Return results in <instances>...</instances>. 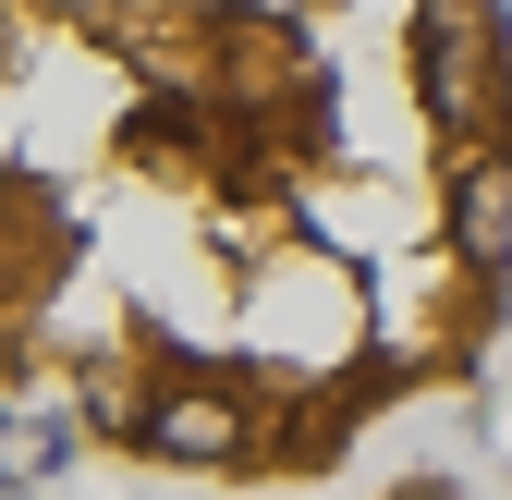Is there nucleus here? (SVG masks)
<instances>
[{
    "label": "nucleus",
    "instance_id": "1",
    "mask_svg": "<svg viewBox=\"0 0 512 500\" xmlns=\"http://www.w3.org/2000/svg\"><path fill=\"white\" fill-rule=\"evenodd\" d=\"M403 500H452V488H403Z\"/></svg>",
    "mask_w": 512,
    "mask_h": 500
}]
</instances>
